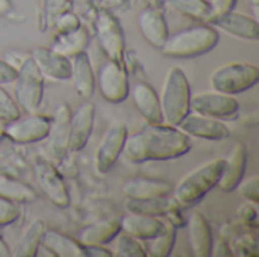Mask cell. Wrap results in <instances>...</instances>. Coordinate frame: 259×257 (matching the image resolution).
Instances as JSON below:
<instances>
[{
	"label": "cell",
	"mask_w": 259,
	"mask_h": 257,
	"mask_svg": "<svg viewBox=\"0 0 259 257\" xmlns=\"http://www.w3.org/2000/svg\"><path fill=\"white\" fill-rule=\"evenodd\" d=\"M0 197L14 203H33L38 194L29 183L0 174Z\"/></svg>",
	"instance_id": "obj_29"
},
{
	"label": "cell",
	"mask_w": 259,
	"mask_h": 257,
	"mask_svg": "<svg viewBox=\"0 0 259 257\" xmlns=\"http://www.w3.org/2000/svg\"><path fill=\"white\" fill-rule=\"evenodd\" d=\"M90 36L85 27L79 26L77 29H73L70 32H64V33H58V36L53 41V50L58 52L59 55L65 56V58H73L74 55L85 52L87 45H88Z\"/></svg>",
	"instance_id": "obj_28"
},
{
	"label": "cell",
	"mask_w": 259,
	"mask_h": 257,
	"mask_svg": "<svg viewBox=\"0 0 259 257\" xmlns=\"http://www.w3.org/2000/svg\"><path fill=\"white\" fill-rule=\"evenodd\" d=\"M120 233V221L105 220L85 227L79 233V242L83 245H106Z\"/></svg>",
	"instance_id": "obj_26"
},
{
	"label": "cell",
	"mask_w": 259,
	"mask_h": 257,
	"mask_svg": "<svg viewBox=\"0 0 259 257\" xmlns=\"http://www.w3.org/2000/svg\"><path fill=\"white\" fill-rule=\"evenodd\" d=\"M18 117H20V109L17 106V101H14V98L0 85V120L8 123Z\"/></svg>",
	"instance_id": "obj_35"
},
{
	"label": "cell",
	"mask_w": 259,
	"mask_h": 257,
	"mask_svg": "<svg viewBox=\"0 0 259 257\" xmlns=\"http://www.w3.org/2000/svg\"><path fill=\"white\" fill-rule=\"evenodd\" d=\"M41 248L47 250L49 254L58 257H87L83 244L79 239L71 238L58 230H47L44 232Z\"/></svg>",
	"instance_id": "obj_24"
},
{
	"label": "cell",
	"mask_w": 259,
	"mask_h": 257,
	"mask_svg": "<svg viewBox=\"0 0 259 257\" xmlns=\"http://www.w3.org/2000/svg\"><path fill=\"white\" fill-rule=\"evenodd\" d=\"M127 135V127L123 123H115L105 132L94 155V165L100 174H106L115 165L123 153Z\"/></svg>",
	"instance_id": "obj_11"
},
{
	"label": "cell",
	"mask_w": 259,
	"mask_h": 257,
	"mask_svg": "<svg viewBox=\"0 0 259 257\" xmlns=\"http://www.w3.org/2000/svg\"><path fill=\"white\" fill-rule=\"evenodd\" d=\"M212 11V15H222L232 11L237 5V0H209L208 2Z\"/></svg>",
	"instance_id": "obj_40"
},
{
	"label": "cell",
	"mask_w": 259,
	"mask_h": 257,
	"mask_svg": "<svg viewBox=\"0 0 259 257\" xmlns=\"http://www.w3.org/2000/svg\"><path fill=\"white\" fill-rule=\"evenodd\" d=\"M15 98L26 114H36L39 111L44 92V76L32 56L26 58L17 68L15 77Z\"/></svg>",
	"instance_id": "obj_6"
},
{
	"label": "cell",
	"mask_w": 259,
	"mask_h": 257,
	"mask_svg": "<svg viewBox=\"0 0 259 257\" xmlns=\"http://www.w3.org/2000/svg\"><path fill=\"white\" fill-rule=\"evenodd\" d=\"M140 32L143 38L155 48H159L165 44L168 38V26L165 23L164 15L152 8H146L140 12L137 18Z\"/></svg>",
	"instance_id": "obj_19"
},
{
	"label": "cell",
	"mask_w": 259,
	"mask_h": 257,
	"mask_svg": "<svg viewBox=\"0 0 259 257\" xmlns=\"http://www.w3.org/2000/svg\"><path fill=\"white\" fill-rule=\"evenodd\" d=\"M33 176L42 194L55 206L64 209L70 204V194L65 180L50 162L44 159L36 161L33 165Z\"/></svg>",
	"instance_id": "obj_12"
},
{
	"label": "cell",
	"mask_w": 259,
	"mask_h": 257,
	"mask_svg": "<svg viewBox=\"0 0 259 257\" xmlns=\"http://www.w3.org/2000/svg\"><path fill=\"white\" fill-rule=\"evenodd\" d=\"M32 58L41 70L42 76L55 80H68L71 74V61L47 47H35Z\"/></svg>",
	"instance_id": "obj_18"
},
{
	"label": "cell",
	"mask_w": 259,
	"mask_h": 257,
	"mask_svg": "<svg viewBox=\"0 0 259 257\" xmlns=\"http://www.w3.org/2000/svg\"><path fill=\"white\" fill-rule=\"evenodd\" d=\"M190 100L191 86L188 77L179 67H171L165 74V80L159 94L162 121L178 127L182 118L191 111Z\"/></svg>",
	"instance_id": "obj_4"
},
{
	"label": "cell",
	"mask_w": 259,
	"mask_h": 257,
	"mask_svg": "<svg viewBox=\"0 0 259 257\" xmlns=\"http://www.w3.org/2000/svg\"><path fill=\"white\" fill-rule=\"evenodd\" d=\"M247 2H249V5L252 6V9H253L255 15L258 17V0H247Z\"/></svg>",
	"instance_id": "obj_45"
},
{
	"label": "cell",
	"mask_w": 259,
	"mask_h": 257,
	"mask_svg": "<svg viewBox=\"0 0 259 257\" xmlns=\"http://www.w3.org/2000/svg\"><path fill=\"white\" fill-rule=\"evenodd\" d=\"M96 36L100 50L109 61L123 62L124 56V33L115 15L108 11H100L96 18Z\"/></svg>",
	"instance_id": "obj_7"
},
{
	"label": "cell",
	"mask_w": 259,
	"mask_h": 257,
	"mask_svg": "<svg viewBox=\"0 0 259 257\" xmlns=\"http://www.w3.org/2000/svg\"><path fill=\"white\" fill-rule=\"evenodd\" d=\"M223 165L225 159L215 158L185 174L178 185L173 186V201L179 206H191L200 201L211 189L217 186Z\"/></svg>",
	"instance_id": "obj_3"
},
{
	"label": "cell",
	"mask_w": 259,
	"mask_h": 257,
	"mask_svg": "<svg viewBox=\"0 0 259 257\" xmlns=\"http://www.w3.org/2000/svg\"><path fill=\"white\" fill-rule=\"evenodd\" d=\"M50 118L36 114H27L5 123V136L15 144H32L47 138Z\"/></svg>",
	"instance_id": "obj_10"
},
{
	"label": "cell",
	"mask_w": 259,
	"mask_h": 257,
	"mask_svg": "<svg viewBox=\"0 0 259 257\" xmlns=\"http://www.w3.org/2000/svg\"><path fill=\"white\" fill-rule=\"evenodd\" d=\"M173 191V185L165 180L156 179H131L123 185V194L127 198H153V197H165Z\"/></svg>",
	"instance_id": "obj_25"
},
{
	"label": "cell",
	"mask_w": 259,
	"mask_h": 257,
	"mask_svg": "<svg viewBox=\"0 0 259 257\" xmlns=\"http://www.w3.org/2000/svg\"><path fill=\"white\" fill-rule=\"evenodd\" d=\"M46 232V224L41 220H33L29 227L23 232L18 242L15 244L11 256L14 257H33L38 254L41 241Z\"/></svg>",
	"instance_id": "obj_27"
},
{
	"label": "cell",
	"mask_w": 259,
	"mask_h": 257,
	"mask_svg": "<svg viewBox=\"0 0 259 257\" xmlns=\"http://www.w3.org/2000/svg\"><path fill=\"white\" fill-rule=\"evenodd\" d=\"M134 106L137 111L144 117L147 123L152 124H159L162 121V112H161V105H159V95L155 92V89L146 83V82H138L134 85V88L129 91Z\"/></svg>",
	"instance_id": "obj_20"
},
{
	"label": "cell",
	"mask_w": 259,
	"mask_h": 257,
	"mask_svg": "<svg viewBox=\"0 0 259 257\" xmlns=\"http://www.w3.org/2000/svg\"><path fill=\"white\" fill-rule=\"evenodd\" d=\"M6 256H11V251H9V248H8V245H6V242L0 238V257Z\"/></svg>",
	"instance_id": "obj_44"
},
{
	"label": "cell",
	"mask_w": 259,
	"mask_h": 257,
	"mask_svg": "<svg viewBox=\"0 0 259 257\" xmlns=\"http://www.w3.org/2000/svg\"><path fill=\"white\" fill-rule=\"evenodd\" d=\"M168 5L178 12L194 20L209 21V18L212 17L211 6L206 0H168Z\"/></svg>",
	"instance_id": "obj_32"
},
{
	"label": "cell",
	"mask_w": 259,
	"mask_h": 257,
	"mask_svg": "<svg viewBox=\"0 0 259 257\" xmlns=\"http://www.w3.org/2000/svg\"><path fill=\"white\" fill-rule=\"evenodd\" d=\"M67 2L68 0H46L44 2V11H46V15L52 20H55L59 14H62L65 11V6H67Z\"/></svg>",
	"instance_id": "obj_39"
},
{
	"label": "cell",
	"mask_w": 259,
	"mask_h": 257,
	"mask_svg": "<svg viewBox=\"0 0 259 257\" xmlns=\"http://www.w3.org/2000/svg\"><path fill=\"white\" fill-rule=\"evenodd\" d=\"M20 217V209L17 203L0 197V227H6L15 223Z\"/></svg>",
	"instance_id": "obj_36"
},
{
	"label": "cell",
	"mask_w": 259,
	"mask_h": 257,
	"mask_svg": "<svg viewBox=\"0 0 259 257\" xmlns=\"http://www.w3.org/2000/svg\"><path fill=\"white\" fill-rule=\"evenodd\" d=\"M114 253L120 257H146L147 253L144 251V247L140 244L138 239L132 238L131 235L120 230V233L114 238Z\"/></svg>",
	"instance_id": "obj_33"
},
{
	"label": "cell",
	"mask_w": 259,
	"mask_h": 257,
	"mask_svg": "<svg viewBox=\"0 0 259 257\" xmlns=\"http://www.w3.org/2000/svg\"><path fill=\"white\" fill-rule=\"evenodd\" d=\"M220 35L214 26L197 24L168 35L161 52L175 59H190L206 55L219 44Z\"/></svg>",
	"instance_id": "obj_2"
},
{
	"label": "cell",
	"mask_w": 259,
	"mask_h": 257,
	"mask_svg": "<svg viewBox=\"0 0 259 257\" xmlns=\"http://www.w3.org/2000/svg\"><path fill=\"white\" fill-rule=\"evenodd\" d=\"M211 256L229 257V256H232V251H231V248L228 247V244H226V242H223V241H219V242H215V244L212 242Z\"/></svg>",
	"instance_id": "obj_42"
},
{
	"label": "cell",
	"mask_w": 259,
	"mask_h": 257,
	"mask_svg": "<svg viewBox=\"0 0 259 257\" xmlns=\"http://www.w3.org/2000/svg\"><path fill=\"white\" fill-rule=\"evenodd\" d=\"M188 241L191 251L196 257H209L211 256V248H212V230L208 223V220L199 214L194 212L190 215L188 223Z\"/></svg>",
	"instance_id": "obj_21"
},
{
	"label": "cell",
	"mask_w": 259,
	"mask_h": 257,
	"mask_svg": "<svg viewBox=\"0 0 259 257\" xmlns=\"http://www.w3.org/2000/svg\"><path fill=\"white\" fill-rule=\"evenodd\" d=\"M17 77V67L5 59H0V85L12 83Z\"/></svg>",
	"instance_id": "obj_38"
},
{
	"label": "cell",
	"mask_w": 259,
	"mask_h": 257,
	"mask_svg": "<svg viewBox=\"0 0 259 257\" xmlns=\"http://www.w3.org/2000/svg\"><path fill=\"white\" fill-rule=\"evenodd\" d=\"M164 227V223L158 217L143 215V214H132L127 212L120 220V230L131 235L138 241H147L156 236Z\"/></svg>",
	"instance_id": "obj_23"
},
{
	"label": "cell",
	"mask_w": 259,
	"mask_h": 257,
	"mask_svg": "<svg viewBox=\"0 0 259 257\" xmlns=\"http://www.w3.org/2000/svg\"><path fill=\"white\" fill-rule=\"evenodd\" d=\"M71 74L74 91L80 98H91L96 89V76L91 67L90 56L85 52L74 55L71 59Z\"/></svg>",
	"instance_id": "obj_22"
},
{
	"label": "cell",
	"mask_w": 259,
	"mask_h": 257,
	"mask_svg": "<svg viewBox=\"0 0 259 257\" xmlns=\"http://www.w3.org/2000/svg\"><path fill=\"white\" fill-rule=\"evenodd\" d=\"M70 117L71 111L67 103H59L53 118H50V129L47 133V150L53 159H62L68 153L70 138Z\"/></svg>",
	"instance_id": "obj_14"
},
{
	"label": "cell",
	"mask_w": 259,
	"mask_h": 257,
	"mask_svg": "<svg viewBox=\"0 0 259 257\" xmlns=\"http://www.w3.org/2000/svg\"><path fill=\"white\" fill-rule=\"evenodd\" d=\"M246 167H247V150L243 142H237L232 147L229 156L225 159V165L215 188H219L223 192L235 191L237 185L244 177Z\"/></svg>",
	"instance_id": "obj_17"
},
{
	"label": "cell",
	"mask_w": 259,
	"mask_h": 257,
	"mask_svg": "<svg viewBox=\"0 0 259 257\" xmlns=\"http://www.w3.org/2000/svg\"><path fill=\"white\" fill-rule=\"evenodd\" d=\"M96 83L100 95L109 103H121L129 95V79L123 62L106 61L100 65Z\"/></svg>",
	"instance_id": "obj_8"
},
{
	"label": "cell",
	"mask_w": 259,
	"mask_h": 257,
	"mask_svg": "<svg viewBox=\"0 0 259 257\" xmlns=\"http://www.w3.org/2000/svg\"><path fill=\"white\" fill-rule=\"evenodd\" d=\"M5 123H6V121L0 120V141H2V138L5 136Z\"/></svg>",
	"instance_id": "obj_46"
},
{
	"label": "cell",
	"mask_w": 259,
	"mask_h": 257,
	"mask_svg": "<svg viewBox=\"0 0 259 257\" xmlns=\"http://www.w3.org/2000/svg\"><path fill=\"white\" fill-rule=\"evenodd\" d=\"M190 109L196 114L217 118V120H228L234 118L240 111V103L235 100L234 95L219 92V91H202L197 94H191Z\"/></svg>",
	"instance_id": "obj_9"
},
{
	"label": "cell",
	"mask_w": 259,
	"mask_h": 257,
	"mask_svg": "<svg viewBox=\"0 0 259 257\" xmlns=\"http://www.w3.org/2000/svg\"><path fill=\"white\" fill-rule=\"evenodd\" d=\"M259 80V68L249 62H229L217 67L209 77L214 91L225 92L229 95L241 94Z\"/></svg>",
	"instance_id": "obj_5"
},
{
	"label": "cell",
	"mask_w": 259,
	"mask_h": 257,
	"mask_svg": "<svg viewBox=\"0 0 259 257\" xmlns=\"http://www.w3.org/2000/svg\"><path fill=\"white\" fill-rule=\"evenodd\" d=\"M209 23L219 29H223L229 35L238 36L247 41H256L259 38V24L256 17H250L243 12L229 11L222 15H212Z\"/></svg>",
	"instance_id": "obj_15"
},
{
	"label": "cell",
	"mask_w": 259,
	"mask_h": 257,
	"mask_svg": "<svg viewBox=\"0 0 259 257\" xmlns=\"http://www.w3.org/2000/svg\"><path fill=\"white\" fill-rule=\"evenodd\" d=\"M191 148V141L179 127L165 123H147L134 135H127L123 155L129 162L170 161L184 156Z\"/></svg>",
	"instance_id": "obj_1"
},
{
	"label": "cell",
	"mask_w": 259,
	"mask_h": 257,
	"mask_svg": "<svg viewBox=\"0 0 259 257\" xmlns=\"http://www.w3.org/2000/svg\"><path fill=\"white\" fill-rule=\"evenodd\" d=\"M11 11H12L11 0H0V15H6Z\"/></svg>",
	"instance_id": "obj_43"
},
{
	"label": "cell",
	"mask_w": 259,
	"mask_h": 257,
	"mask_svg": "<svg viewBox=\"0 0 259 257\" xmlns=\"http://www.w3.org/2000/svg\"><path fill=\"white\" fill-rule=\"evenodd\" d=\"M87 257H112L114 254L103 245H83Z\"/></svg>",
	"instance_id": "obj_41"
},
{
	"label": "cell",
	"mask_w": 259,
	"mask_h": 257,
	"mask_svg": "<svg viewBox=\"0 0 259 257\" xmlns=\"http://www.w3.org/2000/svg\"><path fill=\"white\" fill-rule=\"evenodd\" d=\"M176 203L165 197H153V198H129L126 203V211L132 214H143V215H150V217H165Z\"/></svg>",
	"instance_id": "obj_30"
},
{
	"label": "cell",
	"mask_w": 259,
	"mask_h": 257,
	"mask_svg": "<svg viewBox=\"0 0 259 257\" xmlns=\"http://www.w3.org/2000/svg\"><path fill=\"white\" fill-rule=\"evenodd\" d=\"M55 20H56L55 21V27H56L58 33L70 32V30L77 29L80 26L79 17L74 15L73 12H67V11H64L62 14H59Z\"/></svg>",
	"instance_id": "obj_37"
},
{
	"label": "cell",
	"mask_w": 259,
	"mask_h": 257,
	"mask_svg": "<svg viewBox=\"0 0 259 257\" xmlns=\"http://www.w3.org/2000/svg\"><path fill=\"white\" fill-rule=\"evenodd\" d=\"M178 127L188 136H194L206 141H220L231 136V132L223 121L196 112L187 114L182 118V121L178 124Z\"/></svg>",
	"instance_id": "obj_13"
},
{
	"label": "cell",
	"mask_w": 259,
	"mask_h": 257,
	"mask_svg": "<svg viewBox=\"0 0 259 257\" xmlns=\"http://www.w3.org/2000/svg\"><path fill=\"white\" fill-rule=\"evenodd\" d=\"M235 191L247 201L258 204L259 203V177L258 176H252L247 179H241L240 183L237 185Z\"/></svg>",
	"instance_id": "obj_34"
},
{
	"label": "cell",
	"mask_w": 259,
	"mask_h": 257,
	"mask_svg": "<svg viewBox=\"0 0 259 257\" xmlns=\"http://www.w3.org/2000/svg\"><path fill=\"white\" fill-rule=\"evenodd\" d=\"M96 106L91 101H85L70 117V138L68 151H80L85 148L94 126Z\"/></svg>",
	"instance_id": "obj_16"
},
{
	"label": "cell",
	"mask_w": 259,
	"mask_h": 257,
	"mask_svg": "<svg viewBox=\"0 0 259 257\" xmlns=\"http://www.w3.org/2000/svg\"><path fill=\"white\" fill-rule=\"evenodd\" d=\"M175 242H176V227L170 223H164L162 230L152 239H147V250L152 256L167 257L171 254Z\"/></svg>",
	"instance_id": "obj_31"
}]
</instances>
